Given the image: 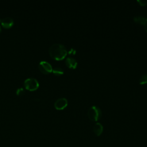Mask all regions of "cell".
<instances>
[{
  "instance_id": "2",
  "label": "cell",
  "mask_w": 147,
  "mask_h": 147,
  "mask_svg": "<svg viewBox=\"0 0 147 147\" xmlns=\"http://www.w3.org/2000/svg\"><path fill=\"white\" fill-rule=\"evenodd\" d=\"M102 116V112L100 109L96 106H91L88 111V117L91 121H98Z\"/></svg>"
},
{
  "instance_id": "13",
  "label": "cell",
  "mask_w": 147,
  "mask_h": 147,
  "mask_svg": "<svg viewBox=\"0 0 147 147\" xmlns=\"http://www.w3.org/2000/svg\"><path fill=\"white\" fill-rule=\"evenodd\" d=\"M141 6H145L147 5V0H140L137 1Z\"/></svg>"
},
{
  "instance_id": "5",
  "label": "cell",
  "mask_w": 147,
  "mask_h": 147,
  "mask_svg": "<svg viewBox=\"0 0 147 147\" xmlns=\"http://www.w3.org/2000/svg\"><path fill=\"white\" fill-rule=\"evenodd\" d=\"M67 105H68L67 99L63 97L57 99L54 103L55 107L57 110H63L67 106Z\"/></svg>"
},
{
  "instance_id": "3",
  "label": "cell",
  "mask_w": 147,
  "mask_h": 147,
  "mask_svg": "<svg viewBox=\"0 0 147 147\" xmlns=\"http://www.w3.org/2000/svg\"><path fill=\"white\" fill-rule=\"evenodd\" d=\"M24 84L25 88L30 91H34L36 90L39 86L38 80L34 78H29L26 79L24 80Z\"/></svg>"
},
{
  "instance_id": "10",
  "label": "cell",
  "mask_w": 147,
  "mask_h": 147,
  "mask_svg": "<svg viewBox=\"0 0 147 147\" xmlns=\"http://www.w3.org/2000/svg\"><path fill=\"white\" fill-rule=\"evenodd\" d=\"M52 72L53 73L54 75H56V76H60V75H61L63 74L64 73V71L63 69L60 68V67H55L54 68L52 69Z\"/></svg>"
},
{
  "instance_id": "8",
  "label": "cell",
  "mask_w": 147,
  "mask_h": 147,
  "mask_svg": "<svg viewBox=\"0 0 147 147\" xmlns=\"http://www.w3.org/2000/svg\"><path fill=\"white\" fill-rule=\"evenodd\" d=\"M103 130V127L100 123H96L93 127V131L96 136H99L101 135Z\"/></svg>"
},
{
  "instance_id": "12",
  "label": "cell",
  "mask_w": 147,
  "mask_h": 147,
  "mask_svg": "<svg viewBox=\"0 0 147 147\" xmlns=\"http://www.w3.org/2000/svg\"><path fill=\"white\" fill-rule=\"evenodd\" d=\"M24 92H25L24 89L23 88H22V87H20V88H17V91H16L17 94V95H19L23 94L24 93Z\"/></svg>"
},
{
  "instance_id": "7",
  "label": "cell",
  "mask_w": 147,
  "mask_h": 147,
  "mask_svg": "<svg viewBox=\"0 0 147 147\" xmlns=\"http://www.w3.org/2000/svg\"><path fill=\"white\" fill-rule=\"evenodd\" d=\"M65 64L69 68L75 69L76 68L78 63L75 59L72 57H68L65 60Z\"/></svg>"
},
{
  "instance_id": "14",
  "label": "cell",
  "mask_w": 147,
  "mask_h": 147,
  "mask_svg": "<svg viewBox=\"0 0 147 147\" xmlns=\"http://www.w3.org/2000/svg\"><path fill=\"white\" fill-rule=\"evenodd\" d=\"M143 25H144V26L145 30L147 32V18H146V20H145V22H144Z\"/></svg>"
},
{
  "instance_id": "4",
  "label": "cell",
  "mask_w": 147,
  "mask_h": 147,
  "mask_svg": "<svg viewBox=\"0 0 147 147\" xmlns=\"http://www.w3.org/2000/svg\"><path fill=\"white\" fill-rule=\"evenodd\" d=\"M38 68L43 74H49L52 71V65L47 61H41L38 64Z\"/></svg>"
},
{
  "instance_id": "6",
  "label": "cell",
  "mask_w": 147,
  "mask_h": 147,
  "mask_svg": "<svg viewBox=\"0 0 147 147\" xmlns=\"http://www.w3.org/2000/svg\"><path fill=\"white\" fill-rule=\"evenodd\" d=\"M2 26L5 28H9L12 26L14 24L13 20L9 17H5L2 20H1L0 21Z\"/></svg>"
},
{
  "instance_id": "1",
  "label": "cell",
  "mask_w": 147,
  "mask_h": 147,
  "mask_svg": "<svg viewBox=\"0 0 147 147\" xmlns=\"http://www.w3.org/2000/svg\"><path fill=\"white\" fill-rule=\"evenodd\" d=\"M49 53L53 59L60 60L66 56L67 51L64 45L60 43H55L49 47Z\"/></svg>"
},
{
  "instance_id": "9",
  "label": "cell",
  "mask_w": 147,
  "mask_h": 147,
  "mask_svg": "<svg viewBox=\"0 0 147 147\" xmlns=\"http://www.w3.org/2000/svg\"><path fill=\"white\" fill-rule=\"evenodd\" d=\"M134 20V21L136 22V23H137V24H141V25H143L146 18L142 16H136L134 17L133 18Z\"/></svg>"
},
{
  "instance_id": "15",
  "label": "cell",
  "mask_w": 147,
  "mask_h": 147,
  "mask_svg": "<svg viewBox=\"0 0 147 147\" xmlns=\"http://www.w3.org/2000/svg\"><path fill=\"white\" fill-rule=\"evenodd\" d=\"M1 26H0V33H1Z\"/></svg>"
},
{
  "instance_id": "11",
  "label": "cell",
  "mask_w": 147,
  "mask_h": 147,
  "mask_svg": "<svg viewBox=\"0 0 147 147\" xmlns=\"http://www.w3.org/2000/svg\"><path fill=\"white\" fill-rule=\"evenodd\" d=\"M139 82L140 84H144L147 83V75L144 74L142 75L139 80Z\"/></svg>"
}]
</instances>
